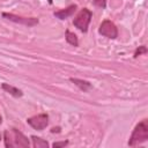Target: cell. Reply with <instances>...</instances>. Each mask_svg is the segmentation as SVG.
I'll list each match as a JSON object with an SVG mask.
<instances>
[{"label":"cell","instance_id":"17","mask_svg":"<svg viewBox=\"0 0 148 148\" xmlns=\"http://www.w3.org/2000/svg\"><path fill=\"white\" fill-rule=\"evenodd\" d=\"M0 124H1V117H0ZM0 140H1V134H0Z\"/></svg>","mask_w":148,"mask_h":148},{"label":"cell","instance_id":"14","mask_svg":"<svg viewBox=\"0 0 148 148\" xmlns=\"http://www.w3.org/2000/svg\"><path fill=\"white\" fill-rule=\"evenodd\" d=\"M67 145H68V140H65V141H59V142L52 143V147L53 148H59V147H65Z\"/></svg>","mask_w":148,"mask_h":148},{"label":"cell","instance_id":"5","mask_svg":"<svg viewBox=\"0 0 148 148\" xmlns=\"http://www.w3.org/2000/svg\"><path fill=\"white\" fill-rule=\"evenodd\" d=\"M1 15L3 18H7L12 22L20 23V24H23L27 27H34V25L38 24V22H39L37 17H23V16H18V15H15L12 13H2Z\"/></svg>","mask_w":148,"mask_h":148},{"label":"cell","instance_id":"12","mask_svg":"<svg viewBox=\"0 0 148 148\" xmlns=\"http://www.w3.org/2000/svg\"><path fill=\"white\" fill-rule=\"evenodd\" d=\"M145 53H147V47L145 46V45H141V46H139L135 51H134V58H138L139 56H141V54H145Z\"/></svg>","mask_w":148,"mask_h":148},{"label":"cell","instance_id":"4","mask_svg":"<svg viewBox=\"0 0 148 148\" xmlns=\"http://www.w3.org/2000/svg\"><path fill=\"white\" fill-rule=\"evenodd\" d=\"M98 32L102 36L110 38V39H114L118 37V29H117L116 24L110 20H104L101 23V25L98 28Z\"/></svg>","mask_w":148,"mask_h":148},{"label":"cell","instance_id":"16","mask_svg":"<svg viewBox=\"0 0 148 148\" xmlns=\"http://www.w3.org/2000/svg\"><path fill=\"white\" fill-rule=\"evenodd\" d=\"M47 1H49V3H50V5H52V2H53V0H47Z\"/></svg>","mask_w":148,"mask_h":148},{"label":"cell","instance_id":"3","mask_svg":"<svg viewBox=\"0 0 148 148\" xmlns=\"http://www.w3.org/2000/svg\"><path fill=\"white\" fill-rule=\"evenodd\" d=\"M91 17H92V13L90 9L88 8H82L77 15L74 17L73 20V24L75 28H77L81 32H87L88 31V27H89V23L91 21Z\"/></svg>","mask_w":148,"mask_h":148},{"label":"cell","instance_id":"10","mask_svg":"<svg viewBox=\"0 0 148 148\" xmlns=\"http://www.w3.org/2000/svg\"><path fill=\"white\" fill-rule=\"evenodd\" d=\"M31 140H32V146L34 148H47L49 147V142L39 136H36V135H32L31 136Z\"/></svg>","mask_w":148,"mask_h":148},{"label":"cell","instance_id":"9","mask_svg":"<svg viewBox=\"0 0 148 148\" xmlns=\"http://www.w3.org/2000/svg\"><path fill=\"white\" fill-rule=\"evenodd\" d=\"M69 81L72 83H74L82 91H88L89 89H91V83L86 81V80H81V79H76V77H71Z\"/></svg>","mask_w":148,"mask_h":148},{"label":"cell","instance_id":"15","mask_svg":"<svg viewBox=\"0 0 148 148\" xmlns=\"http://www.w3.org/2000/svg\"><path fill=\"white\" fill-rule=\"evenodd\" d=\"M51 132H52V133H56V132L59 133V132H60V127H53V128L51 130Z\"/></svg>","mask_w":148,"mask_h":148},{"label":"cell","instance_id":"2","mask_svg":"<svg viewBox=\"0 0 148 148\" xmlns=\"http://www.w3.org/2000/svg\"><path fill=\"white\" fill-rule=\"evenodd\" d=\"M147 140H148V120L143 119L134 127L128 140V146L134 147L136 145L146 142Z\"/></svg>","mask_w":148,"mask_h":148},{"label":"cell","instance_id":"8","mask_svg":"<svg viewBox=\"0 0 148 148\" xmlns=\"http://www.w3.org/2000/svg\"><path fill=\"white\" fill-rule=\"evenodd\" d=\"M1 88H2V90H5L6 92H8L9 95H12V96H14L16 98L23 96V91L21 89L16 88V87H14V86H12L9 83H5V82L1 83Z\"/></svg>","mask_w":148,"mask_h":148},{"label":"cell","instance_id":"11","mask_svg":"<svg viewBox=\"0 0 148 148\" xmlns=\"http://www.w3.org/2000/svg\"><path fill=\"white\" fill-rule=\"evenodd\" d=\"M65 38H66V42H67L68 44H71L72 46H74V47L79 46V39H77V36H76L74 32H72V31H69V30H66Z\"/></svg>","mask_w":148,"mask_h":148},{"label":"cell","instance_id":"1","mask_svg":"<svg viewBox=\"0 0 148 148\" xmlns=\"http://www.w3.org/2000/svg\"><path fill=\"white\" fill-rule=\"evenodd\" d=\"M3 140H5V146L7 148H13V147L28 148L30 146L29 139L15 127H13L10 132L8 130L3 132Z\"/></svg>","mask_w":148,"mask_h":148},{"label":"cell","instance_id":"7","mask_svg":"<svg viewBox=\"0 0 148 148\" xmlns=\"http://www.w3.org/2000/svg\"><path fill=\"white\" fill-rule=\"evenodd\" d=\"M76 8H77V6L74 3V5H71V6L66 7V8H64V9H60V10L54 12L53 15H54L57 18H59V20H66V18L71 17V16L76 12Z\"/></svg>","mask_w":148,"mask_h":148},{"label":"cell","instance_id":"13","mask_svg":"<svg viewBox=\"0 0 148 148\" xmlns=\"http://www.w3.org/2000/svg\"><path fill=\"white\" fill-rule=\"evenodd\" d=\"M92 3L99 8H105L106 7V0H92Z\"/></svg>","mask_w":148,"mask_h":148},{"label":"cell","instance_id":"6","mask_svg":"<svg viewBox=\"0 0 148 148\" xmlns=\"http://www.w3.org/2000/svg\"><path fill=\"white\" fill-rule=\"evenodd\" d=\"M27 123L36 131H43L49 125V116L47 113H39V114L28 118Z\"/></svg>","mask_w":148,"mask_h":148}]
</instances>
